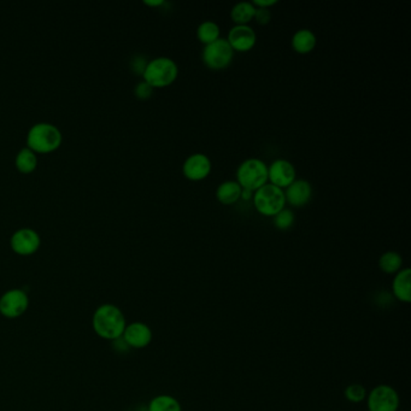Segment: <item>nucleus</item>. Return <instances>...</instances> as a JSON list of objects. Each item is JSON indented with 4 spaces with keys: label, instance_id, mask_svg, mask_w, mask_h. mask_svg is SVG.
I'll use <instances>...</instances> for the list:
<instances>
[{
    "label": "nucleus",
    "instance_id": "393cba45",
    "mask_svg": "<svg viewBox=\"0 0 411 411\" xmlns=\"http://www.w3.org/2000/svg\"><path fill=\"white\" fill-rule=\"evenodd\" d=\"M134 92H136V97L145 101V99H149L152 96L154 88L151 87L150 85L145 83V81H141V83L136 85Z\"/></svg>",
    "mask_w": 411,
    "mask_h": 411
},
{
    "label": "nucleus",
    "instance_id": "f3484780",
    "mask_svg": "<svg viewBox=\"0 0 411 411\" xmlns=\"http://www.w3.org/2000/svg\"><path fill=\"white\" fill-rule=\"evenodd\" d=\"M242 191V186L238 184L237 181H234V180L224 181L218 187L216 198L220 203L224 204V205H232V204L237 203L238 200L240 199Z\"/></svg>",
    "mask_w": 411,
    "mask_h": 411
},
{
    "label": "nucleus",
    "instance_id": "aec40b11",
    "mask_svg": "<svg viewBox=\"0 0 411 411\" xmlns=\"http://www.w3.org/2000/svg\"><path fill=\"white\" fill-rule=\"evenodd\" d=\"M379 268L388 275H396L403 268V257L394 251H387L379 258Z\"/></svg>",
    "mask_w": 411,
    "mask_h": 411
},
{
    "label": "nucleus",
    "instance_id": "ddd939ff",
    "mask_svg": "<svg viewBox=\"0 0 411 411\" xmlns=\"http://www.w3.org/2000/svg\"><path fill=\"white\" fill-rule=\"evenodd\" d=\"M227 41L233 51L247 52L256 45V32L249 25H234L228 33Z\"/></svg>",
    "mask_w": 411,
    "mask_h": 411
},
{
    "label": "nucleus",
    "instance_id": "9d476101",
    "mask_svg": "<svg viewBox=\"0 0 411 411\" xmlns=\"http://www.w3.org/2000/svg\"><path fill=\"white\" fill-rule=\"evenodd\" d=\"M297 176L295 165L287 160H275L271 165H268V181L279 189L288 187Z\"/></svg>",
    "mask_w": 411,
    "mask_h": 411
},
{
    "label": "nucleus",
    "instance_id": "c756f323",
    "mask_svg": "<svg viewBox=\"0 0 411 411\" xmlns=\"http://www.w3.org/2000/svg\"><path fill=\"white\" fill-rule=\"evenodd\" d=\"M163 3H165V1H162V0H157V1H152V0H151V1H149V0H146L145 1L146 6H162Z\"/></svg>",
    "mask_w": 411,
    "mask_h": 411
},
{
    "label": "nucleus",
    "instance_id": "f8f14e48",
    "mask_svg": "<svg viewBox=\"0 0 411 411\" xmlns=\"http://www.w3.org/2000/svg\"><path fill=\"white\" fill-rule=\"evenodd\" d=\"M213 169L211 160L204 154H193L189 156L182 165V173L192 181H200L208 178Z\"/></svg>",
    "mask_w": 411,
    "mask_h": 411
},
{
    "label": "nucleus",
    "instance_id": "f257e3e1",
    "mask_svg": "<svg viewBox=\"0 0 411 411\" xmlns=\"http://www.w3.org/2000/svg\"><path fill=\"white\" fill-rule=\"evenodd\" d=\"M92 327L98 337L115 341L122 338L126 329V316L115 304H102L93 314Z\"/></svg>",
    "mask_w": 411,
    "mask_h": 411
},
{
    "label": "nucleus",
    "instance_id": "c85d7f7f",
    "mask_svg": "<svg viewBox=\"0 0 411 411\" xmlns=\"http://www.w3.org/2000/svg\"><path fill=\"white\" fill-rule=\"evenodd\" d=\"M252 198H253V192L250 191V189H242L240 199H242V200H250Z\"/></svg>",
    "mask_w": 411,
    "mask_h": 411
},
{
    "label": "nucleus",
    "instance_id": "6e6552de",
    "mask_svg": "<svg viewBox=\"0 0 411 411\" xmlns=\"http://www.w3.org/2000/svg\"><path fill=\"white\" fill-rule=\"evenodd\" d=\"M30 306L28 293L22 288L6 291L0 297V314L6 319H19Z\"/></svg>",
    "mask_w": 411,
    "mask_h": 411
},
{
    "label": "nucleus",
    "instance_id": "f03ea898",
    "mask_svg": "<svg viewBox=\"0 0 411 411\" xmlns=\"http://www.w3.org/2000/svg\"><path fill=\"white\" fill-rule=\"evenodd\" d=\"M63 136L57 126L49 122H39L32 126L27 134V147L35 154H50L62 145Z\"/></svg>",
    "mask_w": 411,
    "mask_h": 411
},
{
    "label": "nucleus",
    "instance_id": "4468645a",
    "mask_svg": "<svg viewBox=\"0 0 411 411\" xmlns=\"http://www.w3.org/2000/svg\"><path fill=\"white\" fill-rule=\"evenodd\" d=\"M311 196L313 187L306 180L295 179L288 187H286V202L295 208H302L306 205L309 203Z\"/></svg>",
    "mask_w": 411,
    "mask_h": 411
},
{
    "label": "nucleus",
    "instance_id": "2eb2a0df",
    "mask_svg": "<svg viewBox=\"0 0 411 411\" xmlns=\"http://www.w3.org/2000/svg\"><path fill=\"white\" fill-rule=\"evenodd\" d=\"M392 295L401 303L411 302V271L410 268H401L393 277Z\"/></svg>",
    "mask_w": 411,
    "mask_h": 411
},
{
    "label": "nucleus",
    "instance_id": "20e7f679",
    "mask_svg": "<svg viewBox=\"0 0 411 411\" xmlns=\"http://www.w3.org/2000/svg\"><path fill=\"white\" fill-rule=\"evenodd\" d=\"M237 182L242 189L255 192L268 184V165L260 158H247L237 169Z\"/></svg>",
    "mask_w": 411,
    "mask_h": 411
},
{
    "label": "nucleus",
    "instance_id": "bb28decb",
    "mask_svg": "<svg viewBox=\"0 0 411 411\" xmlns=\"http://www.w3.org/2000/svg\"><path fill=\"white\" fill-rule=\"evenodd\" d=\"M147 63H149V61L145 59L144 56H136V57H134L133 61H131V69H133L136 74H140V75H143Z\"/></svg>",
    "mask_w": 411,
    "mask_h": 411
},
{
    "label": "nucleus",
    "instance_id": "9b49d317",
    "mask_svg": "<svg viewBox=\"0 0 411 411\" xmlns=\"http://www.w3.org/2000/svg\"><path fill=\"white\" fill-rule=\"evenodd\" d=\"M152 338H154V333L150 327L139 321L127 324L122 335V340L126 343L127 346L136 350L147 348L152 341Z\"/></svg>",
    "mask_w": 411,
    "mask_h": 411
},
{
    "label": "nucleus",
    "instance_id": "a878e982",
    "mask_svg": "<svg viewBox=\"0 0 411 411\" xmlns=\"http://www.w3.org/2000/svg\"><path fill=\"white\" fill-rule=\"evenodd\" d=\"M253 20H256L258 25H268L271 20V12L269 9H262V8H256V12H255V17Z\"/></svg>",
    "mask_w": 411,
    "mask_h": 411
},
{
    "label": "nucleus",
    "instance_id": "b1692460",
    "mask_svg": "<svg viewBox=\"0 0 411 411\" xmlns=\"http://www.w3.org/2000/svg\"><path fill=\"white\" fill-rule=\"evenodd\" d=\"M295 213L290 209H282L274 216V226L280 231H287L295 224Z\"/></svg>",
    "mask_w": 411,
    "mask_h": 411
},
{
    "label": "nucleus",
    "instance_id": "7ed1b4c3",
    "mask_svg": "<svg viewBox=\"0 0 411 411\" xmlns=\"http://www.w3.org/2000/svg\"><path fill=\"white\" fill-rule=\"evenodd\" d=\"M179 75V67L169 57H156L149 61L143 78L152 88L168 87Z\"/></svg>",
    "mask_w": 411,
    "mask_h": 411
},
{
    "label": "nucleus",
    "instance_id": "1a4fd4ad",
    "mask_svg": "<svg viewBox=\"0 0 411 411\" xmlns=\"http://www.w3.org/2000/svg\"><path fill=\"white\" fill-rule=\"evenodd\" d=\"M10 246L20 256H32L41 246V238L33 228H20L12 234Z\"/></svg>",
    "mask_w": 411,
    "mask_h": 411
},
{
    "label": "nucleus",
    "instance_id": "cd10ccee",
    "mask_svg": "<svg viewBox=\"0 0 411 411\" xmlns=\"http://www.w3.org/2000/svg\"><path fill=\"white\" fill-rule=\"evenodd\" d=\"M256 8H262V9H269L271 6L277 4V0H255L252 3Z\"/></svg>",
    "mask_w": 411,
    "mask_h": 411
},
{
    "label": "nucleus",
    "instance_id": "423d86ee",
    "mask_svg": "<svg viewBox=\"0 0 411 411\" xmlns=\"http://www.w3.org/2000/svg\"><path fill=\"white\" fill-rule=\"evenodd\" d=\"M234 51L231 45L228 44L227 39H220L213 41L211 44L205 45L202 54L203 62L211 70H223L228 68L233 62Z\"/></svg>",
    "mask_w": 411,
    "mask_h": 411
},
{
    "label": "nucleus",
    "instance_id": "dca6fc26",
    "mask_svg": "<svg viewBox=\"0 0 411 411\" xmlns=\"http://www.w3.org/2000/svg\"><path fill=\"white\" fill-rule=\"evenodd\" d=\"M292 49L300 54H309L316 48L317 38L310 30H299L292 36Z\"/></svg>",
    "mask_w": 411,
    "mask_h": 411
},
{
    "label": "nucleus",
    "instance_id": "39448f33",
    "mask_svg": "<svg viewBox=\"0 0 411 411\" xmlns=\"http://www.w3.org/2000/svg\"><path fill=\"white\" fill-rule=\"evenodd\" d=\"M252 202L261 215L274 218L276 213L285 209V192L274 185L266 184L253 192Z\"/></svg>",
    "mask_w": 411,
    "mask_h": 411
},
{
    "label": "nucleus",
    "instance_id": "6ab92c4d",
    "mask_svg": "<svg viewBox=\"0 0 411 411\" xmlns=\"http://www.w3.org/2000/svg\"><path fill=\"white\" fill-rule=\"evenodd\" d=\"M15 165L22 174H32L38 167V156L34 151L25 147L16 155Z\"/></svg>",
    "mask_w": 411,
    "mask_h": 411
},
{
    "label": "nucleus",
    "instance_id": "0eeeda50",
    "mask_svg": "<svg viewBox=\"0 0 411 411\" xmlns=\"http://www.w3.org/2000/svg\"><path fill=\"white\" fill-rule=\"evenodd\" d=\"M368 411H398L399 394L390 385H379L367 394Z\"/></svg>",
    "mask_w": 411,
    "mask_h": 411
},
{
    "label": "nucleus",
    "instance_id": "4be33fe9",
    "mask_svg": "<svg viewBox=\"0 0 411 411\" xmlns=\"http://www.w3.org/2000/svg\"><path fill=\"white\" fill-rule=\"evenodd\" d=\"M220 25L213 21H205L197 28V38L204 45H209L220 39L221 36Z\"/></svg>",
    "mask_w": 411,
    "mask_h": 411
},
{
    "label": "nucleus",
    "instance_id": "5701e85b",
    "mask_svg": "<svg viewBox=\"0 0 411 411\" xmlns=\"http://www.w3.org/2000/svg\"><path fill=\"white\" fill-rule=\"evenodd\" d=\"M367 388L361 385V383H351L344 391L345 398L350 403H353V404H359V403L366 401L367 399Z\"/></svg>",
    "mask_w": 411,
    "mask_h": 411
},
{
    "label": "nucleus",
    "instance_id": "412c9836",
    "mask_svg": "<svg viewBox=\"0 0 411 411\" xmlns=\"http://www.w3.org/2000/svg\"><path fill=\"white\" fill-rule=\"evenodd\" d=\"M147 411H182V406L175 397L160 394L151 399Z\"/></svg>",
    "mask_w": 411,
    "mask_h": 411
},
{
    "label": "nucleus",
    "instance_id": "a211bd4d",
    "mask_svg": "<svg viewBox=\"0 0 411 411\" xmlns=\"http://www.w3.org/2000/svg\"><path fill=\"white\" fill-rule=\"evenodd\" d=\"M256 12V6L250 1H239L233 6L231 10V17L235 25H247L250 23Z\"/></svg>",
    "mask_w": 411,
    "mask_h": 411
}]
</instances>
